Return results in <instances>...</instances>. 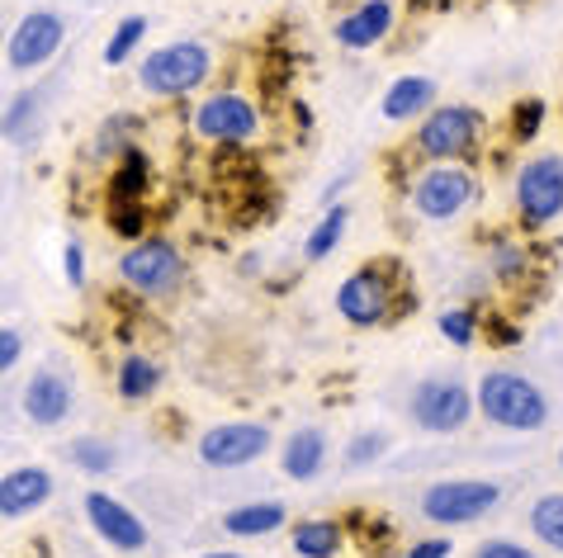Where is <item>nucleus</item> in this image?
Here are the masks:
<instances>
[{
	"label": "nucleus",
	"instance_id": "obj_16",
	"mask_svg": "<svg viewBox=\"0 0 563 558\" xmlns=\"http://www.w3.org/2000/svg\"><path fill=\"white\" fill-rule=\"evenodd\" d=\"M388 29H394V5L388 0H369V5H360L355 14L336 24V38L346 43V48H374Z\"/></svg>",
	"mask_w": 563,
	"mask_h": 558
},
{
	"label": "nucleus",
	"instance_id": "obj_10",
	"mask_svg": "<svg viewBox=\"0 0 563 558\" xmlns=\"http://www.w3.org/2000/svg\"><path fill=\"white\" fill-rule=\"evenodd\" d=\"M195 129L209 137V143H246L256 129H261V119L252 110V100H242V96H213L205 100L195 110Z\"/></svg>",
	"mask_w": 563,
	"mask_h": 558
},
{
	"label": "nucleus",
	"instance_id": "obj_13",
	"mask_svg": "<svg viewBox=\"0 0 563 558\" xmlns=\"http://www.w3.org/2000/svg\"><path fill=\"white\" fill-rule=\"evenodd\" d=\"M86 516H90V525H96V535L109 539V545L123 549V554H133V549L147 545V525L137 521L123 502L109 498V492H90V498H86Z\"/></svg>",
	"mask_w": 563,
	"mask_h": 558
},
{
	"label": "nucleus",
	"instance_id": "obj_4",
	"mask_svg": "<svg viewBox=\"0 0 563 558\" xmlns=\"http://www.w3.org/2000/svg\"><path fill=\"white\" fill-rule=\"evenodd\" d=\"M516 209L530 227H544L563 213V157H536L516 180Z\"/></svg>",
	"mask_w": 563,
	"mask_h": 558
},
{
	"label": "nucleus",
	"instance_id": "obj_19",
	"mask_svg": "<svg viewBox=\"0 0 563 558\" xmlns=\"http://www.w3.org/2000/svg\"><path fill=\"white\" fill-rule=\"evenodd\" d=\"M285 525V506L279 502H256V506H238V511H228L223 516V531L228 535H242V539H252V535H271Z\"/></svg>",
	"mask_w": 563,
	"mask_h": 558
},
{
	"label": "nucleus",
	"instance_id": "obj_22",
	"mask_svg": "<svg viewBox=\"0 0 563 558\" xmlns=\"http://www.w3.org/2000/svg\"><path fill=\"white\" fill-rule=\"evenodd\" d=\"M156 383H162V369H156L152 360H143V355H129L119 369V393L129 402H143L156 393Z\"/></svg>",
	"mask_w": 563,
	"mask_h": 558
},
{
	"label": "nucleus",
	"instance_id": "obj_12",
	"mask_svg": "<svg viewBox=\"0 0 563 558\" xmlns=\"http://www.w3.org/2000/svg\"><path fill=\"white\" fill-rule=\"evenodd\" d=\"M474 199V180L464 176V170H450V166H441V170H427V176L417 180V190H412V204H417V213H427V219H455V213Z\"/></svg>",
	"mask_w": 563,
	"mask_h": 558
},
{
	"label": "nucleus",
	"instance_id": "obj_5",
	"mask_svg": "<svg viewBox=\"0 0 563 558\" xmlns=\"http://www.w3.org/2000/svg\"><path fill=\"white\" fill-rule=\"evenodd\" d=\"M503 488L497 483H478V478H450V483H435L427 498H421V511L441 525H464L478 521L483 511H493Z\"/></svg>",
	"mask_w": 563,
	"mask_h": 558
},
{
	"label": "nucleus",
	"instance_id": "obj_11",
	"mask_svg": "<svg viewBox=\"0 0 563 558\" xmlns=\"http://www.w3.org/2000/svg\"><path fill=\"white\" fill-rule=\"evenodd\" d=\"M388 279L379 275V270H355L346 284H341V293H336V308H341V317L346 322H355V327H379V322L388 317Z\"/></svg>",
	"mask_w": 563,
	"mask_h": 558
},
{
	"label": "nucleus",
	"instance_id": "obj_25",
	"mask_svg": "<svg viewBox=\"0 0 563 558\" xmlns=\"http://www.w3.org/2000/svg\"><path fill=\"white\" fill-rule=\"evenodd\" d=\"M143 34H147V20H143V14H129V20L114 29V38L104 43V62H109V67L129 62V53L137 48V43H143Z\"/></svg>",
	"mask_w": 563,
	"mask_h": 558
},
{
	"label": "nucleus",
	"instance_id": "obj_17",
	"mask_svg": "<svg viewBox=\"0 0 563 558\" xmlns=\"http://www.w3.org/2000/svg\"><path fill=\"white\" fill-rule=\"evenodd\" d=\"M431 100H435V81H427V76H402V81L388 86L384 114L388 119H412V114L427 110Z\"/></svg>",
	"mask_w": 563,
	"mask_h": 558
},
{
	"label": "nucleus",
	"instance_id": "obj_35",
	"mask_svg": "<svg viewBox=\"0 0 563 558\" xmlns=\"http://www.w3.org/2000/svg\"><path fill=\"white\" fill-rule=\"evenodd\" d=\"M408 558H450V545L445 539H431V545H417Z\"/></svg>",
	"mask_w": 563,
	"mask_h": 558
},
{
	"label": "nucleus",
	"instance_id": "obj_21",
	"mask_svg": "<svg viewBox=\"0 0 563 558\" xmlns=\"http://www.w3.org/2000/svg\"><path fill=\"white\" fill-rule=\"evenodd\" d=\"M294 554L299 558H336L341 554V525L336 521H303L294 531Z\"/></svg>",
	"mask_w": 563,
	"mask_h": 558
},
{
	"label": "nucleus",
	"instance_id": "obj_26",
	"mask_svg": "<svg viewBox=\"0 0 563 558\" xmlns=\"http://www.w3.org/2000/svg\"><path fill=\"white\" fill-rule=\"evenodd\" d=\"M34 119H38V96H34V90H24V96H14V104L0 114V133H5V137H24Z\"/></svg>",
	"mask_w": 563,
	"mask_h": 558
},
{
	"label": "nucleus",
	"instance_id": "obj_33",
	"mask_svg": "<svg viewBox=\"0 0 563 558\" xmlns=\"http://www.w3.org/2000/svg\"><path fill=\"white\" fill-rule=\"evenodd\" d=\"M62 270H67V279H71L76 289L86 284V252L76 242H67V252H62Z\"/></svg>",
	"mask_w": 563,
	"mask_h": 558
},
{
	"label": "nucleus",
	"instance_id": "obj_29",
	"mask_svg": "<svg viewBox=\"0 0 563 558\" xmlns=\"http://www.w3.org/2000/svg\"><path fill=\"white\" fill-rule=\"evenodd\" d=\"M441 332H445L450 346H468V341L478 336V322H474V313H460V308H455V313L441 317Z\"/></svg>",
	"mask_w": 563,
	"mask_h": 558
},
{
	"label": "nucleus",
	"instance_id": "obj_28",
	"mask_svg": "<svg viewBox=\"0 0 563 558\" xmlns=\"http://www.w3.org/2000/svg\"><path fill=\"white\" fill-rule=\"evenodd\" d=\"M109 219H114L119 237H143V227H147L143 204H109Z\"/></svg>",
	"mask_w": 563,
	"mask_h": 558
},
{
	"label": "nucleus",
	"instance_id": "obj_23",
	"mask_svg": "<svg viewBox=\"0 0 563 558\" xmlns=\"http://www.w3.org/2000/svg\"><path fill=\"white\" fill-rule=\"evenodd\" d=\"M530 525H536V535L550 549H563V492H554V498H540L536 511H530Z\"/></svg>",
	"mask_w": 563,
	"mask_h": 558
},
{
	"label": "nucleus",
	"instance_id": "obj_24",
	"mask_svg": "<svg viewBox=\"0 0 563 558\" xmlns=\"http://www.w3.org/2000/svg\"><path fill=\"white\" fill-rule=\"evenodd\" d=\"M346 219L351 213L346 209H332V213H322V223L312 227V237H308V260H322V256H332V246L341 242V232H346Z\"/></svg>",
	"mask_w": 563,
	"mask_h": 558
},
{
	"label": "nucleus",
	"instance_id": "obj_1",
	"mask_svg": "<svg viewBox=\"0 0 563 558\" xmlns=\"http://www.w3.org/2000/svg\"><path fill=\"white\" fill-rule=\"evenodd\" d=\"M474 408L507 431H540L550 422V402H544V393L521 375H488L478 383Z\"/></svg>",
	"mask_w": 563,
	"mask_h": 558
},
{
	"label": "nucleus",
	"instance_id": "obj_27",
	"mask_svg": "<svg viewBox=\"0 0 563 558\" xmlns=\"http://www.w3.org/2000/svg\"><path fill=\"white\" fill-rule=\"evenodd\" d=\"M71 464H76V469H86V473H109V469H114V449H109L104 440H76L71 445Z\"/></svg>",
	"mask_w": 563,
	"mask_h": 558
},
{
	"label": "nucleus",
	"instance_id": "obj_6",
	"mask_svg": "<svg viewBox=\"0 0 563 558\" xmlns=\"http://www.w3.org/2000/svg\"><path fill=\"white\" fill-rule=\"evenodd\" d=\"M468 412H474V398H468V389L455 379H427V383H417V393H412L417 426L435 431V436L460 431L468 422Z\"/></svg>",
	"mask_w": 563,
	"mask_h": 558
},
{
	"label": "nucleus",
	"instance_id": "obj_20",
	"mask_svg": "<svg viewBox=\"0 0 563 558\" xmlns=\"http://www.w3.org/2000/svg\"><path fill=\"white\" fill-rule=\"evenodd\" d=\"M327 464V440H322V431H299L289 445H285V473L289 478H318V469Z\"/></svg>",
	"mask_w": 563,
	"mask_h": 558
},
{
	"label": "nucleus",
	"instance_id": "obj_7",
	"mask_svg": "<svg viewBox=\"0 0 563 558\" xmlns=\"http://www.w3.org/2000/svg\"><path fill=\"white\" fill-rule=\"evenodd\" d=\"M271 449V431L256 426V422H228V426H213L205 431L199 440V459L209 469H242V464L261 459Z\"/></svg>",
	"mask_w": 563,
	"mask_h": 558
},
{
	"label": "nucleus",
	"instance_id": "obj_31",
	"mask_svg": "<svg viewBox=\"0 0 563 558\" xmlns=\"http://www.w3.org/2000/svg\"><path fill=\"white\" fill-rule=\"evenodd\" d=\"M20 355H24V341H20V332L0 327V379H5L10 369L20 365Z\"/></svg>",
	"mask_w": 563,
	"mask_h": 558
},
{
	"label": "nucleus",
	"instance_id": "obj_37",
	"mask_svg": "<svg viewBox=\"0 0 563 558\" xmlns=\"http://www.w3.org/2000/svg\"><path fill=\"white\" fill-rule=\"evenodd\" d=\"M559 464H563V455H559Z\"/></svg>",
	"mask_w": 563,
	"mask_h": 558
},
{
	"label": "nucleus",
	"instance_id": "obj_8",
	"mask_svg": "<svg viewBox=\"0 0 563 558\" xmlns=\"http://www.w3.org/2000/svg\"><path fill=\"white\" fill-rule=\"evenodd\" d=\"M62 38H67V24H62V14H53V10L24 14L20 29H14L10 43H5L10 71H34V67H43V62H48L62 48Z\"/></svg>",
	"mask_w": 563,
	"mask_h": 558
},
{
	"label": "nucleus",
	"instance_id": "obj_38",
	"mask_svg": "<svg viewBox=\"0 0 563 558\" xmlns=\"http://www.w3.org/2000/svg\"><path fill=\"white\" fill-rule=\"evenodd\" d=\"M0 38H5V34H0Z\"/></svg>",
	"mask_w": 563,
	"mask_h": 558
},
{
	"label": "nucleus",
	"instance_id": "obj_14",
	"mask_svg": "<svg viewBox=\"0 0 563 558\" xmlns=\"http://www.w3.org/2000/svg\"><path fill=\"white\" fill-rule=\"evenodd\" d=\"M67 412H71L67 375H57V369H38V375L24 383V416L34 426H57V422H67Z\"/></svg>",
	"mask_w": 563,
	"mask_h": 558
},
{
	"label": "nucleus",
	"instance_id": "obj_18",
	"mask_svg": "<svg viewBox=\"0 0 563 558\" xmlns=\"http://www.w3.org/2000/svg\"><path fill=\"white\" fill-rule=\"evenodd\" d=\"M147 180H152V170H147V157L143 152H129V157L119 161L114 170V180H109V204H143V194H147Z\"/></svg>",
	"mask_w": 563,
	"mask_h": 558
},
{
	"label": "nucleus",
	"instance_id": "obj_15",
	"mask_svg": "<svg viewBox=\"0 0 563 558\" xmlns=\"http://www.w3.org/2000/svg\"><path fill=\"white\" fill-rule=\"evenodd\" d=\"M48 498H53V473L48 469L24 464V469H14V473L0 478V516H5V521L29 516V511H38Z\"/></svg>",
	"mask_w": 563,
	"mask_h": 558
},
{
	"label": "nucleus",
	"instance_id": "obj_34",
	"mask_svg": "<svg viewBox=\"0 0 563 558\" xmlns=\"http://www.w3.org/2000/svg\"><path fill=\"white\" fill-rule=\"evenodd\" d=\"M474 558H536L530 549H521V545H511V539H488Z\"/></svg>",
	"mask_w": 563,
	"mask_h": 558
},
{
	"label": "nucleus",
	"instance_id": "obj_2",
	"mask_svg": "<svg viewBox=\"0 0 563 558\" xmlns=\"http://www.w3.org/2000/svg\"><path fill=\"white\" fill-rule=\"evenodd\" d=\"M213 57L205 43H166V48L147 53V62L137 67V81H143L147 96H190L209 81Z\"/></svg>",
	"mask_w": 563,
	"mask_h": 558
},
{
	"label": "nucleus",
	"instance_id": "obj_3",
	"mask_svg": "<svg viewBox=\"0 0 563 558\" xmlns=\"http://www.w3.org/2000/svg\"><path fill=\"white\" fill-rule=\"evenodd\" d=\"M119 275H123V284L137 293H170L185 279V260L170 242L152 237V242L129 246V256L119 260Z\"/></svg>",
	"mask_w": 563,
	"mask_h": 558
},
{
	"label": "nucleus",
	"instance_id": "obj_32",
	"mask_svg": "<svg viewBox=\"0 0 563 558\" xmlns=\"http://www.w3.org/2000/svg\"><path fill=\"white\" fill-rule=\"evenodd\" d=\"M384 455V436H360L351 449H346V464L351 469H360V464H374Z\"/></svg>",
	"mask_w": 563,
	"mask_h": 558
},
{
	"label": "nucleus",
	"instance_id": "obj_36",
	"mask_svg": "<svg viewBox=\"0 0 563 558\" xmlns=\"http://www.w3.org/2000/svg\"><path fill=\"white\" fill-rule=\"evenodd\" d=\"M205 558H238V554H205Z\"/></svg>",
	"mask_w": 563,
	"mask_h": 558
},
{
	"label": "nucleus",
	"instance_id": "obj_30",
	"mask_svg": "<svg viewBox=\"0 0 563 558\" xmlns=\"http://www.w3.org/2000/svg\"><path fill=\"white\" fill-rule=\"evenodd\" d=\"M540 119H544V104L540 100H521V104H516V137L530 143V137L540 133Z\"/></svg>",
	"mask_w": 563,
	"mask_h": 558
},
{
	"label": "nucleus",
	"instance_id": "obj_9",
	"mask_svg": "<svg viewBox=\"0 0 563 558\" xmlns=\"http://www.w3.org/2000/svg\"><path fill=\"white\" fill-rule=\"evenodd\" d=\"M474 133H478V119L474 110H464V104H445V110H435L427 123H421V152L435 161H450V157H464L468 147H474Z\"/></svg>",
	"mask_w": 563,
	"mask_h": 558
}]
</instances>
